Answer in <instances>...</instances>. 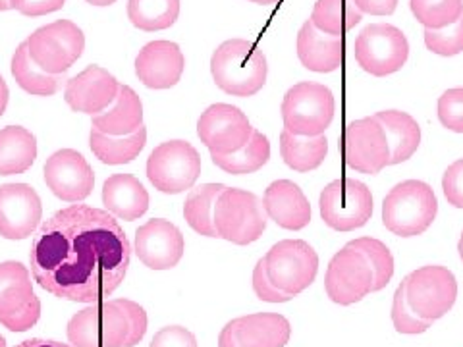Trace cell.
I'll return each mask as SVG.
<instances>
[{
    "instance_id": "3957f363",
    "label": "cell",
    "mask_w": 463,
    "mask_h": 347,
    "mask_svg": "<svg viewBox=\"0 0 463 347\" xmlns=\"http://www.w3.org/2000/svg\"><path fill=\"white\" fill-rule=\"evenodd\" d=\"M211 74L224 93L251 97L267 83V56L248 39H230L213 52Z\"/></svg>"
},
{
    "instance_id": "f6af8a7d",
    "label": "cell",
    "mask_w": 463,
    "mask_h": 347,
    "mask_svg": "<svg viewBox=\"0 0 463 347\" xmlns=\"http://www.w3.org/2000/svg\"><path fill=\"white\" fill-rule=\"evenodd\" d=\"M66 0H10V8L18 10L24 16H45L64 6Z\"/></svg>"
},
{
    "instance_id": "52a82bcc",
    "label": "cell",
    "mask_w": 463,
    "mask_h": 347,
    "mask_svg": "<svg viewBox=\"0 0 463 347\" xmlns=\"http://www.w3.org/2000/svg\"><path fill=\"white\" fill-rule=\"evenodd\" d=\"M25 42L29 56L43 71L62 76L83 54L85 35L74 22L56 20L35 29Z\"/></svg>"
},
{
    "instance_id": "d6986e66",
    "label": "cell",
    "mask_w": 463,
    "mask_h": 347,
    "mask_svg": "<svg viewBox=\"0 0 463 347\" xmlns=\"http://www.w3.org/2000/svg\"><path fill=\"white\" fill-rule=\"evenodd\" d=\"M134 248L145 267L151 270H168L180 263L185 241L178 226L165 219H153L137 228Z\"/></svg>"
},
{
    "instance_id": "f35d334b",
    "label": "cell",
    "mask_w": 463,
    "mask_h": 347,
    "mask_svg": "<svg viewBox=\"0 0 463 347\" xmlns=\"http://www.w3.org/2000/svg\"><path fill=\"white\" fill-rule=\"evenodd\" d=\"M392 323L400 334H423V332L432 324V321H427V318H421L419 314H415L413 309L410 307L408 297H405V282L403 280L394 294Z\"/></svg>"
},
{
    "instance_id": "cb8c5ba5",
    "label": "cell",
    "mask_w": 463,
    "mask_h": 347,
    "mask_svg": "<svg viewBox=\"0 0 463 347\" xmlns=\"http://www.w3.org/2000/svg\"><path fill=\"white\" fill-rule=\"evenodd\" d=\"M105 207L122 220H137L149 209V193L132 174H114L103 185Z\"/></svg>"
},
{
    "instance_id": "e0dca14e",
    "label": "cell",
    "mask_w": 463,
    "mask_h": 347,
    "mask_svg": "<svg viewBox=\"0 0 463 347\" xmlns=\"http://www.w3.org/2000/svg\"><path fill=\"white\" fill-rule=\"evenodd\" d=\"M45 182L58 199L78 202L91 195L95 174L81 153L74 149H62L47 158Z\"/></svg>"
},
{
    "instance_id": "603a6c76",
    "label": "cell",
    "mask_w": 463,
    "mask_h": 347,
    "mask_svg": "<svg viewBox=\"0 0 463 347\" xmlns=\"http://www.w3.org/2000/svg\"><path fill=\"white\" fill-rule=\"evenodd\" d=\"M298 56L301 64L311 71L318 74L335 71L344 62V35H328L307 20L298 33Z\"/></svg>"
},
{
    "instance_id": "4fadbf2b",
    "label": "cell",
    "mask_w": 463,
    "mask_h": 347,
    "mask_svg": "<svg viewBox=\"0 0 463 347\" xmlns=\"http://www.w3.org/2000/svg\"><path fill=\"white\" fill-rule=\"evenodd\" d=\"M344 163L359 172L379 174L390 164V143L374 116L347 122L340 136Z\"/></svg>"
},
{
    "instance_id": "44dd1931",
    "label": "cell",
    "mask_w": 463,
    "mask_h": 347,
    "mask_svg": "<svg viewBox=\"0 0 463 347\" xmlns=\"http://www.w3.org/2000/svg\"><path fill=\"white\" fill-rule=\"evenodd\" d=\"M184 68V52L172 41H151L136 58V76L151 89H170L180 81Z\"/></svg>"
},
{
    "instance_id": "7402d4cb",
    "label": "cell",
    "mask_w": 463,
    "mask_h": 347,
    "mask_svg": "<svg viewBox=\"0 0 463 347\" xmlns=\"http://www.w3.org/2000/svg\"><path fill=\"white\" fill-rule=\"evenodd\" d=\"M263 205L269 219L286 230H301L311 220V205L306 193L289 180L272 182L265 190Z\"/></svg>"
},
{
    "instance_id": "f907efd6",
    "label": "cell",
    "mask_w": 463,
    "mask_h": 347,
    "mask_svg": "<svg viewBox=\"0 0 463 347\" xmlns=\"http://www.w3.org/2000/svg\"><path fill=\"white\" fill-rule=\"evenodd\" d=\"M10 10V0H0V12Z\"/></svg>"
},
{
    "instance_id": "816d5d0a",
    "label": "cell",
    "mask_w": 463,
    "mask_h": 347,
    "mask_svg": "<svg viewBox=\"0 0 463 347\" xmlns=\"http://www.w3.org/2000/svg\"><path fill=\"white\" fill-rule=\"evenodd\" d=\"M255 5H272V3H279V0H251Z\"/></svg>"
},
{
    "instance_id": "ffe728a7",
    "label": "cell",
    "mask_w": 463,
    "mask_h": 347,
    "mask_svg": "<svg viewBox=\"0 0 463 347\" xmlns=\"http://www.w3.org/2000/svg\"><path fill=\"white\" fill-rule=\"evenodd\" d=\"M118 89L120 83L109 70L87 66L78 76L66 81L64 98L71 110L95 116L114 103Z\"/></svg>"
},
{
    "instance_id": "d4e9b609",
    "label": "cell",
    "mask_w": 463,
    "mask_h": 347,
    "mask_svg": "<svg viewBox=\"0 0 463 347\" xmlns=\"http://www.w3.org/2000/svg\"><path fill=\"white\" fill-rule=\"evenodd\" d=\"M143 126V105L129 85H120L114 103L93 116V127L107 136H128Z\"/></svg>"
},
{
    "instance_id": "4dcf8cb0",
    "label": "cell",
    "mask_w": 463,
    "mask_h": 347,
    "mask_svg": "<svg viewBox=\"0 0 463 347\" xmlns=\"http://www.w3.org/2000/svg\"><path fill=\"white\" fill-rule=\"evenodd\" d=\"M222 183H203L187 193L184 202V216L197 234L219 238L214 228V202L224 192Z\"/></svg>"
},
{
    "instance_id": "83f0119b",
    "label": "cell",
    "mask_w": 463,
    "mask_h": 347,
    "mask_svg": "<svg viewBox=\"0 0 463 347\" xmlns=\"http://www.w3.org/2000/svg\"><path fill=\"white\" fill-rule=\"evenodd\" d=\"M147 143V129L141 126L134 134L128 136H107L99 129L91 127L90 145L95 156L105 164H126L143 151Z\"/></svg>"
},
{
    "instance_id": "8992f818",
    "label": "cell",
    "mask_w": 463,
    "mask_h": 347,
    "mask_svg": "<svg viewBox=\"0 0 463 347\" xmlns=\"http://www.w3.org/2000/svg\"><path fill=\"white\" fill-rule=\"evenodd\" d=\"M335 95L323 83L301 81L282 100L284 129L296 136H323L335 118Z\"/></svg>"
},
{
    "instance_id": "7bdbcfd3",
    "label": "cell",
    "mask_w": 463,
    "mask_h": 347,
    "mask_svg": "<svg viewBox=\"0 0 463 347\" xmlns=\"http://www.w3.org/2000/svg\"><path fill=\"white\" fill-rule=\"evenodd\" d=\"M442 190L450 205L463 209V158L448 166L444 172Z\"/></svg>"
},
{
    "instance_id": "9a60e30c",
    "label": "cell",
    "mask_w": 463,
    "mask_h": 347,
    "mask_svg": "<svg viewBox=\"0 0 463 347\" xmlns=\"http://www.w3.org/2000/svg\"><path fill=\"white\" fill-rule=\"evenodd\" d=\"M325 287L328 297L338 305H352L373 292V268L365 255L345 245L332 257Z\"/></svg>"
},
{
    "instance_id": "b9f144b4",
    "label": "cell",
    "mask_w": 463,
    "mask_h": 347,
    "mask_svg": "<svg viewBox=\"0 0 463 347\" xmlns=\"http://www.w3.org/2000/svg\"><path fill=\"white\" fill-rule=\"evenodd\" d=\"M39 316H41V301L35 295L24 309L6 316H0V324L8 328L10 332H25L37 324Z\"/></svg>"
},
{
    "instance_id": "e575fe53",
    "label": "cell",
    "mask_w": 463,
    "mask_h": 347,
    "mask_svg": "<svg viewBox=\"0 0 463 347\" xmlns=\"http://www.w3.org/2000/svg\"><path fill=\"white\" fill-rule=\"evenodd\" d=\"M361 18H364V12L352 0H317L311 14L315 27L328 35H344L355 27Z\"/></svg>"
},
{
    "instance_id": "c3c4849f",
    "label": "cell",
    "mask_w": 463,
    "mask_h": 347,
    "mask_svg": "<svg viewBox=\"0 0 463 347\" xmlns=\"http://www.w3.org/2000/svg\"><path fill=\"white\" fill-rule=\"evenodd\" d=\"M8 98H10L8 85H6V81L3 78H0V116L5 114V110L8 107Z\"/></svg>"
},
{
    "instance_id": "7dc6e473",
    "label": "cell",
    "mask_w": 463,
    "mask_h": 347,
    "mask_svg": "<svg viewBox=\"0 0 463 347\" xmlns=\"http://www.w3.org/2000/svg\"><path fill=\"white\" fill-rule=\"evenodd\" d=\"M14 347H71V345H66V343H61V342H54V340H41V338H33V340H25L18 345Z\"/></svg>"
},
{
    "instance_id": "8fae6325",
    "label": "cell",
    "mask_w": 463,
    "mask_h": 347,
    "mask_svg": "<svg viewBox=\"0 0 463 347\" xmlns=\"http://www.w3.org/2000/svg\"><path fill=\"white\" fill-rule=\"evenodd\" d=\"M323 220L338 231L365 226L373 214L371 190L359 180L340 178L330 182L318 199Z\"/></svg>"
},
{
    "instance_id": "bcb514c9",
    "label": "cell",
    "mask_w": 463,
    "mask_h": 347,
    "mask_svg": "<svg viewBox=\"0 0 463 347\" xmlns=\"http://www.w3.org/2000/svg\"><path fill=\"white\" fill-rule=\"evenodd\" d=\"M352 3L361 12L373 14V16H388L398 6V0H352Z\"/></svg>"
},
{
    "instance_id": "ee69618b",
    "label": "cell",
    "mask_w": 463,
    "mask_h": 347,
    "mask_svg": "<svg viewBox=\"0 0 463 347\" xmlns=\"http://www.w3.org/2000/svg\"><path fill=\"white\" fill-rule=\"evenodd\" d=\"M149 347H197V340L187 328L166 326L156 332Z\"/></svg>"
},
{
    "instance_id": "1f68e13d",
    "label": "cell",
    "mask_w": 463,
    "mask_h": 347,
    "mask_svg": "<svg viewBox=\"0 0 463 347\" xmlns=\"http://www.w3.org/2000/svg\"><path fill=\"white\" fill-rule=\"evenodd\" d=\"M10 70H12L14 80L18 81L22 89L27 91V93H32V95H37V97L54 95L58 89H61V85L64 81V74L62 76L47 74V71H43L32 61L25 41L16 49V52H14Z\"/></svg>"
},
{
    "instance_id": "f5cc1de1",
    "label": "cell",
    "mask_w": 463,
    "mask_h": 347,
    "mask_svg": "<svg viewBox=\"0 0 463 347\" xmlns=\"http://www.w3.org/2000/svg\"><path fill=\"white\" fill-rule=\"evenodd\" d=\"M458 251H459V257H461V260H463V234H461L459 243H458Z\"/></svg>"
},
{
    "instance_id": "2e32d148",
    "label": "cell",
    "mask_w": 463,
    "mask_h": 347,
    "mask_svg": "<svg viewBox=\"0 0 463 347\" xmlns=\"http://www.w3.org/2000/svg\"><path fill=\"white\" fill-rule=\"evenodd\" d=\"M288 318L277 313H255L230 321L219 336V347H284L289 342Z\"/></svg>"
},
{
    "instance_id": "f1b7e54d",
    "label": "cell",
    "mask_w": 463,
    "mask_h": 347,
    "mask_svg": "<svg viewBox=\"0 0 463 347\" xmlns=\"http://www.w3.org/2000/svg\"><path fill=\"white\" fill-rule=\"evenodd\" d=\"M35 297L32 274L18 260L0 263V316L24 309Z\"/></svg>"
},
{
    "instance_id": "d590c367",
    "label": "cell",
    "mask_w": 463,
    "mask_h": 347,
    "mask_svg": "<svg viewBox=\"0 0 463 347\" xmlns=\"http://www.w3.org/2000/svg\"><path fill=\"white\" fill-rule=\"evenodd\" d=\"M365 255L373 268V292H381L394 277V257L381 239L359 238L347 243Z\"/></svg>"
},
{
    "instance_id": "60d3db41",
    "label": "cell",
    "mask_w": 463,
    "mask_h": 347,
    "mask_svg": "<svg viewBox=\"0 0 463 347\" xmlns=\"http://www.w3.org/2000/svg\"><path fill=\"white\" fill-rule=\"evenodd\" d=\"M253 289L255 294L260 301H267V303H286L296 295H289L286 292H282V289H279L277 286H274L269 278V274L265 270V260L260 258L255 270H253Z\"/></svg>"
},
{
    "instance_id": "5b68a950",
    "label": "cell",
    "mask_w": 463,
    "mask_h": 347,
    "mask_svg": "<svg viewBox=\"0 0 463 347\" xmlns=\"http://www.w3.org/2000/svg\"><path fill=\"white\" fill-rule=\"evenodd\" d=\"M214 228L219 238L236 245L257 241L267 228V211L260 199L238 187H224L214 202Z\"/></svg>"
},
{
    "instance_id": "ab89813d",
    "label": "cell",
    "mask_w": 463,
    "mask_h": 347,
    "mask_svg": "<svg viewBox=\"0 0 463 347\" xmlns=\"http://www.w3.org/2000/svg\"><path fill=\"white\" fill-rule=\"evenodd\" d=\"M439 118L444 127L463 134V87L442 93L439 98Z\"/></svg>"
},
{
    "instance_id": "f546056e",
    "label": "cell",
    "mask_w": 463,
    "mask_h": 347,
    "mask_svg": "<svg viewBox=\"0 0 463 347\" xmlns=\"http://www.w3.org/2000/svg\"><path fill=\"white\" fill-rule=\"evenodd\" d=\"M280 153L284 163L298 172L321 166L328 153V139L323 136H296L288 129L280 134Z\"/></svg>"
},
{
    "instance_id": "681fc988",
    "label": "cell",
    "mask_w": 463,
    "mask_h": 347,
    "mask_svg": "<svg viewBox=\"0 0 463 347\" xmlns=\"http://www.w3.org/2000/svg\"><path fill=\"white\" fill-rule=\"evenodd\" d=\"M87 3L93 5V6H110V5L116 3V0H87Z\"/></svg>"
},
{
    "instance_id": "277c9868",
    "label": "cell",
    "mask_w": 463,
    "mask_h": 347,
    "mask_svg": "<svg viewBox=\"0 0 463 347\" xmlns=\"http://www.w3.org/2000/svg\"><path fill=\"white\" fill-rule=\"evenodd\" d=\"M439 201L432 187L421 180H405L394 185L383 202V222L396 236H419L432 224Z\"/></svg>"
},
{
    "instance_id": "ba28073f",
    "label": "cell",
    "mask_w": 463,
    "mask_h": 347,
    "mask_svg": "<svg viewBox=\"0 0 463 347\" xmlns=\"http://www.w3.org/2000/svg\"><path fill=\"white\" fill-rule=\"evenodd\" d=\"M201 174V156L192 143L172 139L161 143L149 155L147 178L155 190L163 193H182L195 183Z\"/></svg>"
},
{
    "instance_id": "ac0fdd59",
    "label": "cell",
    "mask_w": 463,
    "mask_h": 347,
    "mask_svg": "<svg viewBox=\"0 0 463 347\" xmlns=\"http://www.w3.org/2000/svg\"><path fill=\"white\" fill-rule=\"evenodd\" d=\"M41 216V199L32 185H0V236L6 239H25L37 230Z\"/></svg>"
},
{
    "instance_id": "4316f807",
    "label": "cell",
    "mask_w": 463,
    "mask_h": 347,
    "mask_svg": "<svg viewBox=\"0 0 463 347\" xmlns=\"http://www.w3.org/2000/svg\"><path fill=\"white\" fill-rule=\"evenodd\" d=\"M37 158V139L22 126L0 129V176H12L32 168Z\"/></svg>"
},
{
    "instance_id": "9c48e42d",
    "label": "cell",
    "mask_w": 463,
    "mask_h": 347,
    "mask_svg": "<svg viewBox=\"0 0 463 347\" xmlns=\"http://www.w3.org/2000/svg\"><path fill=\"white\" fill-rule=\"evenodd\" d=\"M265 270L270 282L289 295L307 289L317 277L318 255L307 241L284 239L265 255Z\"/></svg>"
},
{
    "instance_id": "d6a6232c",
    "label": "cell",
    "mask_w": 463,
    "mask_h": 347,
    "mask_svg": "<svg viewBox=\"0 0 463 347\" xmlns=\"http://www.w3.org/2000/svg\"><path fill=\"white\" fill-rule=\"evenodd\" d=\"M270 158V143L267 136L253 129L250 141L241 149L228 155H213V163L228 174H251L263 168Z\"/></svg>"
},
{
    "instance_id": "74e56055",
    "label": "cell",
    "mask_w": 463,
    "mask_h": 347,
    "mask_svg": "<svg viewBox=\"0 0 463 347\" xmlns=\"http://www.w3.org/2000/svg\"><path fill=\"white\" fill-rule=\"evenodd\" d=\"M425 45L440 56H454L463 52V14L461 18L442 29L425 27Z\"/></svg>"
},
{
    "instance_id": "db71d44e",
    "label": "cell",
    "mask_w": 463,
    "mask_h": 347,
    "mask_svg": "<svg viewBox=\"0 0 463 347\" xmlns=\"http://www.w3.org/2000/svg\"><path fill=\"white\" fill-rule=\"evenodd\" d=\"M0 347H6V340L3 336H0Z\"/></svg>"
},
{
    "instance_id": "484cf974",
    "label": "cell",
    "mask_w": 463,
    "mask_h": 347,
    "mask_svg": "<svg viewBox=\"0 0 463 347\" xmlns=\"http://www.w3.org/2000/svg\"><path fill=\"white\" fill-rule=\"evenodd\" d=\"M374 118L384 127L390 143V164H400L417 151L421 143V127L408 112L383 110L376 112Z\"/></svg>"
},
{
    "instance_id": "7a4b0ae2",
    "label": "cell",
    "mask_w": 463,
    "mask_h": 347,
    "mask_svg": "<svg viewBox=\"0 0 463 347\" xmlns=\"http://www.w3.org/2000/svg\"><path fill=\"white\" fill-rule=\"evenodd\" d=\"M147 332V313L136 301H97L70 318L74 347H134Z\"/></svg>"
},
{
    "instance_id": "5bb4252c",
    "label": "cell",
    "mask_w": 463,
    "mask_h": 347,
    "mask_svg": "<svg viewBox=\"0 0 463 347\" xmlns=\"http://www.w3.org/2000/svg\"><path fill=\"white\" fill-rule=\"evenodd\" d=\"M253 127L238 107L226 103L211 105L199 116L197 136L211 155H228L241 149L250 141Z\"/></svg>"
},
{
    "instance_id": "7c38bea8",
    "label": "cell",
    "mask_w": 463,
    "mask_h": 347,
    "mask_svg": "<svg viewBox=\"0 0 463 347\" xmlns=\"http://www.w3.org/2000/svg\"><path fill=\"white\" fill-rule=\"evenodd\" d=\"M405 282V297L415 314L427 321H437L454 307L458 282L454 274L439 265L413 270Z\"/></svg>"
},
{
    "instance_id": "30bf717a",
    "label": "cell",
    "mask_w": 463,
    "mask_h": 347,
    "mask_svg": "<svg viewBox=\"0 0 463 347\" xmlns=\"http://www.w3.org/2000/svg\"><path fill=\"white\" fill-rule=\"evenodd\" d=\"M408 37L396 25L371 23L355 39L357 62L373 76L394 74L408 62Z\"/></svg>"
},
{
    "instance_id": "836d02e7",
    "label": "cell",
    "mask_w": 463,
    "mask_h": 347,
    "mask_svg": "<svg viewBox=\"0 0 463 347\" xmlns=\"http://www.w3.org/2000/svg\"><path fill=\"white\" fill-rule=\"evenodd\" d=\"M180 0H128V18L143 32H161L176 23Z\"/></svg>"
},
{
    "instance_id": "8d00e7d4",
    "label": "cell",
    "mask_w": 463,
    "mask_h": 347,
    "mask_svg": "<svg viewBox=\"0 0 463 347\" xmlns=\"http://www.w3.org/2000/svg\"><path fill=\"white\" fill-rule=\"evenodd\" d=\"M413 16L429 29H442L458 22L463 14V0H410Z\"/></svg>"
},
{
    "instance_id": "6da1fadb",
    "label": "cell",
    "mask_w": 463,
    "mask_h": 347,
    "mask_svg": "<svg viewBox=\"0 0 463 347\" xmlns=\"http://www.w3.org/2000/svg\"><path fill=\"white\" fill-rule=\"evenodd\" d=\"M132 258L124 230L112 214L71 205L43 222L29 251L35 282L49 294L97 303L118 287Z\"/></svg>"
}]
</instances>
